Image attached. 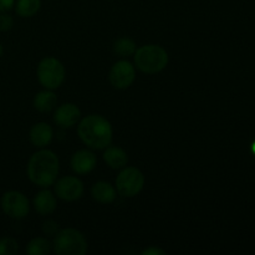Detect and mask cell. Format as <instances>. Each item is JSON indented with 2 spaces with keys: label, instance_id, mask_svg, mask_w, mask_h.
Here are the masks:
<instances>
[{
  "label": "cell",
  "instance_id": "1",
  "mask_svg": "<svg viewBox=\"0 0 255 255\" xmlns=\"http://www.w3.org/2000/svg\"><path fill=\"white\" fill-rule=\"evenodd\" d=\"M60 162L50 149H41L31 156L27 163V177L37 187L47 188L56 182Z\"/></svg>",
  "mask_w": 255,
  "mask_h": 255
},
{
  "label": "cell",
  "instance_id": "2",
  "mask_svg": "<svg viewBox=\"0 0 255 255\" xmlns=\"http://www.w3.org/2000/svg\"><path fill=\"white\" fill-rule=\"evenodd\" d=\"M77 134L86 146L94 149H105L112 142V126L104 116L90 115L81 120Z\"/></svg>",
  "mask_w": 255,
  "mask_h": 255
},
{
  "label": "cell",
  "instance_id": "3",
  "mask_svg": "<svg viewBox=\"0 0 255 255\" xmlns=\"http://www.w3.org/2000/svg\"><path fill=\"white\" fill-rule=\"evenodd\" d=\"M168 60V54L159 45H144L134 52L137 69L148 75L158 74L166 69Z\"/></svg>",
  "mask_w": 255,
  "mask_h": 255
},
{
  "label": "cell",
  "instance_id": "4",
  "mask_svg": "<svg viewBox=\"0 0 255 255\" xmlns=\"http://www.w3.org/2000/svg\"><path fill=\"white\" fill-rule=\"evenodd\" d=\"M52 248L59 255H85L87 252V241L77 229H61L55 234Z\"/></svg>",
  "mask_w": 255,
  "mask_h": 255
},
{
  "label": "cell",
  "instance_id": "5",
  "mask_svg": "<svg viewBox=\"0 0 255 255\" xmlns=\"http://www.w3.org/2000/svg\"><path fill=\"white\" fill-rule=\"evenodd\" d=\"M65 67L56 57H45L37 66V79L47 90H55L61 86L65 80Z\"/></svg>",
  "mask_w": 255,
  "mask_h": 255
},
{
  "label": "cell",
  "instance_id": "6",
  "mask_svg": "<svg viewBox=\"0 0 255 255\" xmlns=\"http://www.w3.org/2000/svg\"><path fill=\"white\" fill-rule=\"evenodd\" d=\"M144 176L136 167H126L116 178L117 193L126 198L137 196L143 189Z\"/></svg>",
  "mask_w": 255,
  "mask_h": 255
},
{
  "label": "cell",
  "instance_id": "7",
  "mask_svg": "<svg viewBox=\"0 0 255 255\" xmlns=\"http://www.w3.org/2000/svg\"><path fill=\"white\" fill-rule=\"evenodd\" d=\"M0 206H1L2 212L12 219L25 218L30 211L27 197L17 191H9L2 194Z\"/></svg>",
  "mask_w": 255,
  "mask_h": 255
},
{
  "label": "cell",
  "instance_id": "8",
  "mask_svg": "<svg viewBox=\"0 0 255 255\" xmlns=\"http://www.w3.org/2000/svg\"><path fill=\"white\" fill-rule=\"evenodd\" d=\"M136 79V69L126 60L115 62L109 74L110 84L119 90H125L131 86Z\"/></svg>",
  "mask_w": 255,
  "mask_h": 255
},
{
  "label": "cell",
  "instance_id": "9",
  "mask_svg": "<svg viewBox=\"0 0 255 255\" xmlns=\"http://www.w3.org/2000/svg\"><path fill=\"white\" fill-rule=\"evenodd\" d=\"M55 194L66 202L77 201L84 194V184L77 177L66 176L55 182Z\"/></svg>",
  "mask_w": 255,
  "mask_h": 255
},
{
  "label": "cell",
  "instance_id": "10",
  "mask_svg": "<svg viewBox=\"0 0 255 255\" xmlns=\"http://www.w3.org/2000/svg\"><path fill=\"white\" fill-rule=\"evenodd\" d=\"M81 112L75 104H64L56 110L54 120L62 128H70L79 122Z\"/></svg>",
  "mask_w": 255,
  "mask_h": 255
},
{
  "label": "cell",
  "instance_id": "11",
  "mask_svg": "<svg viewBox=\"0 0 255 255\" xmlns=\"http://www.w3.org/2000/svg\"><path fill=\"white\" fill-rule=\"evenodd\" d=\"M97 158L94 152L81 149L77 151L71 158V168L77 174L90 173L96 167Z\"/></svg>",
  "mask_w": 255,
  "mask_h": 255
},
{
  "label": "cell",
  "instance_id": "12",
  "mask_svg": "<svg viewBox=\"0 0 255 255\" xmlns=\"http://www.w3.org/2000/svg\"><path fill=\"white\" fill-rule=\"evenodd\" d=\"M54 132L50 125L45 124V122H40L32 126L30 129V141L37 148H44L47 144L51 142Z\"/></svg>",
  "mask_w": 255,
  "mask_h": 255
},
{
  "label": "cell",
  "instance_id": "13",
  "mask_svg": "<svg viewBox=\"0 0 255 255\" xmlns=\"http://www.w3.org/2000/svg\"><path fill=\"white\" fill-rule=\"evenodd\" d=\"M34 207L37 213H40L41 216H49V214L54 213L57 207L56 197L47 189L39 192L34 198Z\"/></svg>",
  "mask_w": 255,
  "mask_h": 255
},
{
  "label": "cell",
  "instance_id": "14",
  "mask_svg": "<svg viewBox=\"0 0 255 255\" xmlns=\"http://www.w3.org/2000/svg\"><path fill=\"white\" fill-rule=\"evenodd\" d=\"M91 194L95 201L102 204H109L116 199V189L107 182H97L92 186Z\"/></svg>",
  "mask_w": 255,
  "mask_h": 255
},
{
  "label": "cell",
  "instance_id": "15",
  "mask_svg": "<svg viewBox=\"0 0 255 255\" xmlns=\"http://www.w3.org/2000/svg\"><path fill=\"white\" fill-rule=\"evenodd\" d=\"M104 159L114 169H121L126 167L127 162H128V156L126 152L120 147H106V151L104 153Z\"/></svg>",
  "mask_w": 255,
  "mask_h": 255
},
{
  "label": "cell",
  "instance_id": "16",
  "mask_svg": "<svg viewBox=\"0 0 255 255\" xmlns=\"http://www.w3.org/2000/svg\"><path fill=\"white\" fill-rule=\"evenodd\" d=\"M57 104V96L50 90L36 94L34 99V106L40 112H50Z\"/></svg>",
  "mask_w": 255,
  "mask_h": 255
},
{
  "label": "cell",
  "instance_id": "17",
  "mask_svg": "<svg viewBox=\"0 0 255 255\" xmlns=\"http://www.w3.org/2000/svg\"><path fill=\"white\" fill-rule=\"evenodd\" d=\"M41 6V0H16L15 11L21 17H31L36 14Z\"/></svg>",
  "mask_w": 255,
  "mask_h": 255
},
{
  "label": "cell",
  "instance_id": "18",
  "mask_svg": "<svg viewBox=\"0 0 255 255\" xmlns=\"http://www.w3.org/2000/svg\"><path fill=\"white\" fill-rule=\"evenodd\" d=\"M51 243L46 238L37 237L27 244L26 253L30 255H47L51 252Z\"/></svg>",
  "mask_w": 255,
  "mask_h": 255
},
{
  "label": "cell",
  "instance_id": "19",
  "mask_svg": "<svg viewBox=\"0 0 255 255\" xmlns=\"http://www.w3.org/2000/svg\"><path fill=\"white\" fill-rule=\"evenodd\" d=\"M136 50V44H134L133 40L129 39V37H120V39H117L114 44V51L122 57L134 55Z\"/></svg>",
  "mask_w": 255,
  "mask_h": 255
},
{
  "label": "cell",
  "instance_id": "20",
  "mask_svg": "<svg viewBox=\"0 0 255 255\" xmlns=\"http://www.w3.org/2000/svg\"><path fill=\"white\" fill-rule=\"evenodd\" d=\"M19 251L17 242L11 237L0 238V255H15Z\"/></svg>",
  "mask_w": 255,
  "mask_h": 255
},
{
  "label": "cell",
  "instance_id": "21",
  "mask_svg": "<svg viewBox=\"0 0 255 255\" xmlns=\"http://www.w3.org/2000/svg\"><path fill=\"white\" fill-rule=\"evenodd\" d=\"M14 26V19L6 12H0V31L6 32Z\"/></svg>",
  "mask_w": 255,
  "mask_h": 255
},
{
  "label": "cell",
  "instance_id": "22",
  "mask_svg": "<svg viewBox=\"0 0 255 255\" xmlns=\"http://www.w3.org/2000/svg\"><path fill=\"white\" fill-rule=\"evenodd\" d=\"M44 232L46 234H49V236H55V234L57 233V229H59V226H57V223H55V222L52 221H47L46 223H44Z\"/></svg>",
  "mask_w": 255,
  "mask_h": 255
},
{
  "label": "cell",
  "instance_id": "23",
  "mask_svg": "<svg viewBox=\"0 0 255 255\" xmlns=\"http://www.w3.org/2000/svg\"><path fill=\"white\" fill-rule=\"evenodd\" d=\"M16 0H0V12H6L15 6Z\"/></svg>",
  "mask_w": 255,
  "mask_h": 255
},
{
  "label": "cell",
  "instance_id": "24",
  "mask_svg": "<svg viewBox=\"0 0 255 255\" xmlns=\"http://www.w3.org/2000/svg\"><path fill=\"white\" fill-rule=\"evenodd\" d=\"M166 252L161 248H157V247H149V248L144 249L142 252V255H164Z\"/></svg>",
  "mask_w": 255,
  "mask_h": 255
},
{
  "label": "cell",
  "instance_id": "25",
  "mask_svg": "<svg viewBox=\"0 0 255 255\" xmlns=\"http://www.w3.org/2000/svg\"><path fill=\"white\" fill-rule=\"evenodd\" d=\"M2 54H4V49H2V45L0 44V57L2 56Z\"/></svg>",
  "mask_w": 255,
  "mask_h": 255
},
{
  "label": "cell",
  "instance_id": "26",
  "mask_svg": "<svg viewBox=\"0 0 255 255\" xmlns=\"http://www.w3.org/2000/svg\"><path fill=\"white\" fill-rule=\"evenodd\" d=\"M253 152H254V153H255V143L253 144Z\"/></svg>",
  "mask_w": 255,
  "mask_h": 255
}]
</instances>
